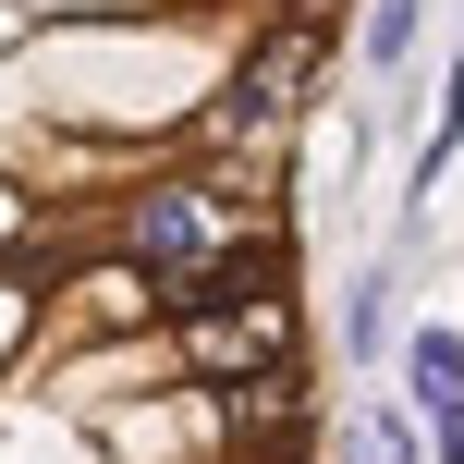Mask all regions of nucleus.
Wrapping results in <instances>:
<instances>
[{
    "mask_svg": "<svg viewBox=\"0 0 464 464\" xmlns=\"http://www.w3.org/2000/svg\"><path fill=\"white\" fill-rule=\"evenodd\" d=\"M318 62H330V37H318V24H281V37L245 62V86L220 98V135H269L281 111H305V98H318Z\"/></svg>",
    "mask_w": 464,
    "mask_h": 464,
    "instance_id": "obj_3",
    "label": "nucleus"
},
{
    "mask_svg": "<svg viewBox=\"0 0 464 464\" xmlns=\"http://www.w3.org/2000/svg\"><path fill=\"white\" fill-rule=\"evenodd\" d=\"M208 245H232L220 184H160V196H135V208H122V256H135L147 281L184 269V256H208Z\"/></svg>",
    "mask_w": 464,
    "mask_h": 464,
    "instance_id": "obj_2",
    "label": "nucleus"
},
{
    "mask_svg": "<svg viewBox=\"0 0 464 464\" xmlns=\"http://www.w3.org/2000/svg\"><path fill=\"white\" fill-rule=\"evenodd\" d=\"M184 354L196 379H245V367H269V354H294V294H281V281H256V294H220V305H184Z\"/></svg>",
    "mask_w": 464,
    "mask_h": 464,
    "instance_id": "obj_1",
    "label": "nucleus"
},
{
    "mask_svg": "<svg viewBox=\"0 0 464 464\" xmlns=\"http://www.w3.org/2000/svg\"><path fill=\"white\" fill-rule=\"evenodd\" d=\"M354 464H403V428H392V416H367V428H354Z\"/></svg>",
    "mask_w": 464,
    "mask_h": 464,
    "instance_id": "obj_7",
    "label": "nucleus"
},
{
    "mask_svg": "<svg viewBox=\"0 0 464 464\" xmlns=\"http://www.w3.org/2000/svg\"><path fill=\"white\" fill-rule=\"evenodd\" d=\"M220 416H232V440H305V354H269V367L220 379Z\"/></svg>",
    "mask_w": 464,
    "mask_h": 464,
    "instance_id": "obj_4",
    "label": "nucleus"
},
{
    "mask_svg": "<svg viewBox=\"0 0 464 464\" xmlns=\"http://www.w3.org/2000/svg\"><path fill=\"white\" fill-rule=\"evenodd\" d=\"M403 367H416V403L440 416V464H464V343H452V330H416Z\"/></svg>",
    "mask_w": 464,
    "mask_h": 464,
    "instance_id": "obj_5",
    "label": "nucleus"
},
{
    "mask_svg": "<svg viewBox=\"0 0 464 464\" xmlns=\"http://www.w3.org/2000/svg\"><path fill=\"white\" fill-rule=\"evenodd\" d=\"M403 37H416V0H379V24H367V62H403Z\"/></svg>",
    "mask_w": 464,
    "mask_h": 464,
    "instance_id": "obj_6",
    "label": "nucleus"
}]
</instances>
